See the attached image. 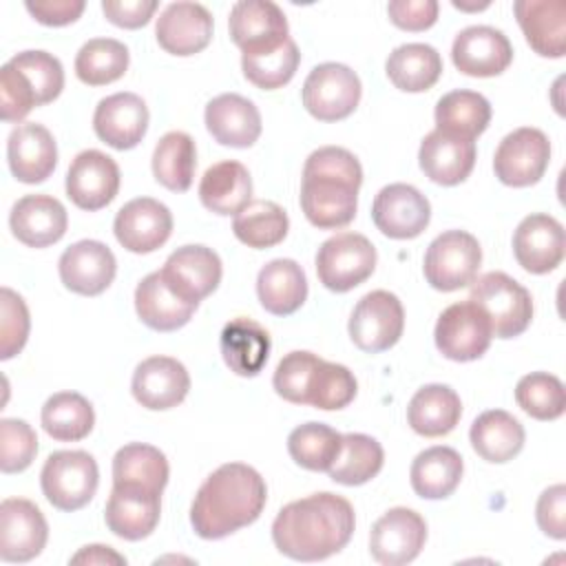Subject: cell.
Here are the masks:
<instances>
[{"label": "cell", "mask_w": 566, "mask_h": 566, "mask_svg": "<svg viewBox=\"0 0 566 566\" xmlns=\"http://www.w3.org/2000/svg\"><path fill=\"white\" fill-rule=\"evenodd\" d=\"M453 7H455V9H464V11H480V9H486V7H489V0H484V2H480V4H462V2L453 0Z\"/></svg>", "instance_id": "6125c7cd"}, {"label": "cell", "mask_w": 566, "mask_h": 566, "mask_svg": "<svg viewBox=\"0 0 566 566\" xmlns=\"http://www.w3.org/2000/svg\"><path fill=\"white\" fill-rule=\"evenodd\" d=\"M197 303L177 296L161 272L146 274L135 287V310L142 323L155 332H175L184 327L197 312Z\"/></svg>", "instance_id": "4dcf8cb0"}, {"label": "cell", "mask_w": 566, "mask_h": 566, "mask_svg": "<svg viewBox=\"0 0 566 566\" xmlns=\"http://www.w3.org/2000/svg\"><path fill=\"white\" fill-rule=\"evenodd\" d=\"M524 438L526 433L522 422L504 409L482 411L469 429V440L473 451L482 460L493 464L513 460L522 451Z\"/></svg>", "instance_id": "d590c367"}, {"label": "cell", "mask_w": 566, "mask_h": 566, "mask_svg": "<svg viewBox=\"0 0 566 566\" xmlns=\"http://www.w3.org/2000/svg\"><path fill=\"white\" fill-rule=\"evenodd\" d=\"M513 13L528 42L542 57L566 53V2L564 0H517Z\"/></svg>", "instance_id": "f546056e"}, {"label": "cell", "mask_w": 566, "mask_h": 566, "mask_svg": "<svg viewBox=\"0 0 566 566\" xmlns=\"http://www.w3.org/2000/svg\"><path fill=\"white\" fill-rule=\"evenodd\" d=\"M268 502L265 480L243 462H226L199 486L192 506V531L203 539H221L250 526Z\"/></svg>", "instance_id": "7a4b0ae2"}, {"label": "cell", "mask_w": 566, "mask_h": 566, "mask_svg": "<svg viewBox=\"0 0 566 566\" xmlns=\"http://www.w3.org/2000/svg\"><path fill=\"white\" fill-rule=\"evenodd\" d=\"M436 0H391L387 4L389 20L405 31H424L438 20Z\"/></svg>", "instance_id": "6f0895ef"}, {"label": "cell", "mask_w": 566, "mask_h": 566, "mask_svg": "<svg viewBox=\"0 0 566 566\" xmlns=\"http://www.w3.org/2000/svg\"><path fill=\"white\" fill-rule=\"evenodd\" d=\"M374 226L389 239H413L431 219L429 199L411 184H389L371 203Z\"/></svg>", "instance_id": "e0dca14e"}, {"label": "cell", "mask_w": 566, "mask_h": 566, "mask_svg": "<svg viewBox=\"0 0 566 566\" xmlns=\"http://www.w3.org/2000/svg\"><path fill=\"white\" fill-rule=\"evenodd\" d=\"M199 199L203 208L221 217L241 212L252 201L248 168L234 159L212 164L199 181Z\"/></svg>", "instance_id": "836d02e7"}, {"label": "cell", "mask_w": 566, "mask_h": 566, "mask_svg": "<svg viewBox=\"0 0 566 566\" xmlns=\"http://www.w3.org/2000/svg\"><path fill=\"white\" fill-rule=\"evenodd\" d=\"M113 232L128 252L148 254L170 239L172 212L153 197H137L117 210Z\"/></svg>", "instance_id": "9a60e30c"}, {"label": "cell", "mask_w": 566, "mask_h": 566, "mask_svg": "<svg viewBox=\"0 0 566 566\" xmlns=\"http://www.w3.org/2000/svg\"><path fill=\"white\" fill-rule=\"evenodd\" d=\"M157 7V0H102L106 20L122 29H139L148 24Z\"/></svg>", "instance_id": "680465c9"}, {"label": "cell", "mask_w": 566, "mask_h": 566, "mask_svg": "<svg viewBox=\"0 0 566 566\" xmlns=\"http://www.w3.org/2000/svg\"><path fill=\"white\" fill-rule=\"evenodd\" d=\"M161 515V493L142 486L113 484L104 509V522L122 539L139 542L148 537Z\"/></svg>", "instance_id": "d4e9b609"}, {"label": "cell", "mask_w": 566, "mask_h": 566, "mask_svg": "<svg viewBox=\"0 0 566 566\" xmlns=\"http://www.w3.org/2000/svg\"><path fill=\"white\" fill-rule=\"evenodd\" d=\"M385 71L396 88L405 93H422L440 80L442 57L431 44L407 42L389 53Z\"/></svg>", "instance_id": "74e56055"}, {"label": "cell", "mask_w": 566, "mask_h": 566, "mask_svg": "<svg viewBox=\"0 0 566 566\" xmlns=\"http://www.w3.org/2000/svg\"><path fill=\"white\" fill-rule=\"evenodd\" d=\"M206 128L214 142L230 148H250L261 135V113L239 93H221L206 104Z\"/></svg>", "instance_id": "83f0119b"}, {"label": "cell", "mask_w": 566, "mask_h": 566, "mask_svg": "<svg viewBox=\"0 0 566 566\" xmlns=\"http://www.w3.org/2000/svg\"><path fill=\"white\" fill-rule=\"evenodd\" d=\"M190 389V374L172 356H150L133 371L130 391L150 411H166L184 402Z\"/></svg>", "instance_id": "7402d4cb"}, {"label": "cell", "mask_w": 566, "mask_h": 566, "mask_svg": "<svg viewBox=\"0 0 566 566\" xmlns=\"http://www.w3.org/2000/svg\"><path fill=\"white\" fill-rule=\"evenodd\" d=\"M168 460L164 451L144 442H128L113 458V484L142 486L164 493L168 484Z\"/></svg>", "instance_id": "f35d334b"}, {"label": "cell", "mask_w": 566, "mask_h": 566, "mask_svg": "<svg viewBox=\"0 0 566 566\" xmlns=\"http://www.w3.org/2000/svg\"><path fill=\"white\" fill-rule=\"evenodd\" d=\"M356 526L354 506L343 495L321 491L285 504L272 522V542L296 562H321L340 553Z\"/></svg>", "instance_id": "6da1fadb"}, {"label": "cell", "mask_w": 566, "mask_h": 566, "mask_svg": "<svg viewBox=\"0 0 566 566\" xmlns=\"http://www.w3.org/2000/svg\"><path fill=\"white\" fill-rule=\"evenodd\" d=\"M424 542V517L413 509L394 506L374 522L369 533V553L382 566H402L420 555Z\"/></svg>", "instance_id": "7c38bea8"}, {"label": "cell", "mask_w": 566, "mask_h": 566, "mask_svg": "<svg viewBox=\"0 0 566 566\" xmlns=\"http://www.w3.org/2000/svg\"><path fill=\"white\" fill-rule=\"evenodd\" d=\"M347 329L352 343L367 354L394 347L405 329V310L400 298L387 290L367 292L354 305Z\"/></svg>", "instance_id": "9c48e42d"}, {"label": "cell", "mask_w": 566, "mask_h": 566, "mask_svg": "<svg viewBox=\"0 0 566 566\" xmlns=\"http://www.w3.org/2000/svg\"><path fill=\"white\" fill-rule=\"evenodd\" d=\"M195 168L197 146L188 133L170 130L157 142L153 150V175L164 188L186 192L192 186Z\"/></svg>", "instance_id": "b9f144b4"}, {"label": "cell", "mask_w": 566, "mask_h": 566, "mask_svg": "<svg viewBox=\"0 0 566 566\" xmlns=\"http://www.w3.org/2000/svg\"><path fill=\"white\" fill-rule=\"evenodd\" d=\"M128 49L115 38H93L75 55V75L88 86H104L119 80L128 69Z\"/></svg>", "instance_id": "f6af8a7d"}, {"label": "cell", "mask_w": 566, "mask_h": 566, "mask_svg": "<svg viewBox=\"0 0 566 566\" xmlns=\"http://www.w3.org/2000/svg\"><path fill=\"white\" fill-rule=\"evenodd\" d=\"M356 391L358 382L345 365L318 358L307 380L305 405L323 411H336L347 407L356 398Z\"/></svg>", "instance_id": "7dc6e473"}, {"label": "cell", "mask_w": 566, "mask_h": 566, "mask_svg": "<svg viewBox=\"0 0 566 566\" xmlns=\"http://www.w3.org/2000/svg\"><path fill=\"white\" fill-rule=\"evenodd\" d=\"M93 128L115 150L135 148L148 130V106L137 93H113L95 106Z\"/></svg>", "instance_id": "cb8c5ba5"}, {"label": "cell", "mask_w": 566, "mask_h": 566, "mask_svg": "<svg viewBox=\"0 0 566 566\" xmlns=\"http://www.w3.org/2000/svg\"><path fill=\"white\" fill-rule=\"evenodd\" d=\"M290 230L287 212L268 199H252L241 212L234 214V237L254 250L279 245Z\"/></svg>", "instance_id": "7bdbcfd3"}, {"label": "cell", "mask_w": 566, "mask_h": 566, "mask_svg": "<svg viewBox=\"0 0 566 566\" xmlns=\"http://www.w3.org/2000/svg\"><path fill=\"white\" fill-rule=\"evenodd\" d=\"M451 60L464 75L493 77L504 73L513 62V46L504 31L489 24H473L455 35Z\"/></svg>", "instance_id": "d6986e66"}, {"label": "cell", "mask_w": 566, "mask_h": 566, "mask_svg": "<svg viewBox=\"0 0 566 566\" xmlns=\"http://www.w3.org/2000/svg\"><path fill=\"white\" fill-rule=\"evenodd\" d=\"M475 155L478 153L473 139L433 128L420 142L418 164L433 184L455 186L471 175Z\"/></svg>", "instance_id": "484cf974"}, {"label": "cell", "mask_w": 566, "mask_h": 566, "mask_svg": "<svg viewBox=\"0 0 566 566\" xmlns=\"http://www.w3.org/2000/svg\"><path fill=\"white\" fill-rule=\"evenodd\" d=\"M49 539L42 511L24 497H7L0 504V559L24 564L35 559Z\"/></svg>", "instance_id": "5bb4252c"}, {"label": "cell", "mask_w": 566, "mask_h": 566, "mask_svg": "<svg viewBox=\"0 0 566 566\" xmlns=\"http://www.w3.org/2000/svg\"><path fill=\"white\" fill-rule=\"evenodd\" d=\"M376 248L358 232H338L325 239L316 252L318 281L332 292H349L376 270Z\"/></svg>", "instance_id": "8992f818"}, {"label": "cell", "mask_w": 566, "mask_h": 566, "mask_svg": "<svg viewBox=\"0 0 566 566\" xmlns=\"http://www.w3.org/2000/svg\"><path fill=\"white\" fill-rule=\"evenodd\" d=\"M31 84L38 106L53 102L62 88H64V69L62 62L49 53V51H40V49H31V51H22L15 53L9 60Z\"/></svg>", "instance_id": "f907efd6"}, {"label": "cell", "mask_w": 566, "mask_h": 566, "mask_svg": "<svg viewBox=\"0 0 566 566\" xmlns=\"http://www.w3.org/2000/svg\"><path fill=\"white\" fill-rule=\"evenodd\" d=\"M42 493L60 511L86 506L99 484L97 462L86 451H55L46 458L40 473Z\"/></svg>", "instance_id": "5b68a950"}, {"label": "cell", "mask_w": 566, "mask_h": 566, "mask_svg": "<svg viewBox=\"0 0 566 566\" xmlns=\"http://www.w3.org/2000/svg\"><path fill=\"white\" fill-rule=\"evenodd\" d=\"M57 272L66 290L82 296H97L113 283L117 261L106 243L82 239L62 252Z\"/></svg>", "instance_id": "ffe728a7"}, {"label": "cell", "mask_w": 566, "mask_h": 566, "mask_svg": "<svg viewBox=\"0 0 566 566\" xmlns=\"http://www.w3.org/2000/svg\"><path fill=\"white\" fill-rule=\"evenodd\" d=\"M7 159L13 177L22 184L49 179L57 166V146L51 130L42 124H18L7 139Z\"/></svg>", "instance_id": "4316f807"}, {"label": "cell", "mask_w": 566, "mask_h": 566, "mask_svg": "<svg viewBox=\"0 0 566 566\" xmlns=\"http://www.w3.org/2000/svg\"><path fill=\"white\" fill-rule=\"evenodd\" d=\"M13 237L29 248L57 243L69 226L66 208L51 195H24L9 214Z\"/></svg>", "instance_id": "f1b7e54d"}, {"label": "cell", "mask_w": 566, "mask_h": 566, "mask_svg": "<svg viewBox=\"0 0 566 566\" xmlns=\"http://www.w3.org/2000/svg\"><path fill=\"white\" fill-rule=\"evenodd\" d=\"M27 11L46 27H64L75 22L86 2L84 0H27L24 2Z\"/></svg>", "instance_id": "91938a15"}, {"label": "cell", "mask_w": 566, "mask_h": 566, "mask_svg": "<svg viewBox=\"0 0 566 566\" xmlns=\"http://www.w3.org/2000/svg\"><path fill=\"white\" fill-rule=\"evenodd\" d=\"M343 447V433L325 422H305L290 431L287 451L307 471H329Z\"/></svg>", "instance_id": "bcb514c9"}, {"label": "cell", "mask_w": 566, "mask_h": 566, "mask_svg": "<svg viewBox=\"0 0 566 566\" xmlns=\"http://www.w3.org/2000/svg\"><path fill=\"white\" fill-rule=\"evenodd\" d=\"M462 418V400L449 385L420 387L407 405L409 427L424 438H440L455 429Z\"/></svg>", "instance_id": "d6a6232c"}, {"label": "cell", "mask_w": 566, "mask_h": 566, "mask_svg": "<svg viewBox=\"0 0 566 566\" xmlns=\"http://www.w3.org/2000/svg\"><path fill=\"white\" fill-rule=\"evenodd\" d=\"M38 453V436L29 422L18 418L0 420V469L2 473L24 471Z\"/></svg>", "instance_id": "816d5d0a"}, {"label": "cell", "mask_w": 566, "mask_h": 566, "mask_svg": "<svg viewBox=\"0 0 566 566\" xmlns=\"http://www.w3.org/2000/svg\"><path fill=\"white\" fill-rule=\"evenodd\" d=\"M29 307L11 287L0 290V358L9 360L22 352L29 338Z\"/></svg>", "instance_id": "f5cc1de1"}, {"label": "cell", "mask_w": 566, "mask_h": 566, "mask_svg": "<svg viewBox=\"0 0 566 566\" xmlns=\"http://www.w3.org/2000/svg\"><path fill=\"white\" fill-rule=\"evenodd\" d=\"M360 181L325 175L303 172L301 208L307 221L321 230L345 228L354 221L358 208Z\"/></svg>", "instance_id": "30bf717a"}, {"label": "cell", "mask_w": 566, "mask_h": 566, "mask_svg": "<svg viewBox=\"0 0 566 566\" xmlns=\"http://www.w3.org/2000/svg\"><path fill=\"white\" fill-rule=\"evenodd\" d=\"M71 564H126V557L119 555L115 548L111 546H104V544H88V546H82L73 557H71Z\"/></svg>", "instance_id": "94428289"}, {"label": "cell", "mask_w": 566, "mask_h": 566, "mask_svg": "<svg viewBox=\"0 0 566 566\" xmlns=\"http://www.w3.org/2000/svg\"><path fill=\"white\" fill-rule=\"evenodd\" d=\"M159 272L177 296L199 305L201 298L219 287L223 268L219 254L212 248L195 243L177 248Z\"/></svg>", "instance_id": "ac0fdd59"}, {"label": "cell", "mask_w": 566, "mask_h": 566, "mask_svg": "<svg viewBox=\"0 0 566 566\" xmlns=\"http://www.w3.org/2000/svg\"><path fill=\"white\" fill-rule=\"evenodd\" d=\"M482 263V248L467 230H447L438 234L422 261L427 283L440 292H453L475 281Z\"/></svg>", "instance_id": "277c9868"}, {"label": "cell", "mask_w": 566, "mask_h": 566, "mask_svg": "<svg viewBox=\"0 0 566 566\" xmlns=\"http://www.w3.org/2000/svg\"><path fill=\"white\" fill-rule=\"evenodd\" d=\"M301 62L298 46L292 38H287L279 49L265 51V53H241V69L248 82L263 91H274L285 86Z\"/></svg>", "instance_id": "c3c4849f"}, {"label": "cell", "mask_w": 566, "mask_h": 566, "mask_svg": "<svg viewBox=\"0 0 566 566\" xmlns=\"http://www.w3.org/2000/svg\"><path fill=\"white\" fill-rule=\"evenodd\" d=\"M219 347L230 371L243 378H252L265 367L272 340L263 325L248 316H237L223 325Z\"/></svg>", "instance_id": "1f68e13d"}, {"label": "cell", "mask_w": 566, "mask_h": 566, "mask_svg": "<svg viewBox=\"0 0 566 566\" xmlns=\"http://www.w3.org/2000/svg\"><path fill=\"white\" fill-rule=\"evenodd\" d=\"M256 294L265 312L274 316L294 314L307 298V279L294 259H272L259 270Z\"/></svg>", "instance_id": "e575fe53"}, {"label": "cell", "mask_w": 566, "mask_h": 566, "mask_svg": "<svg viewBox=\"0 0 566 566\" xmlns=\"http://www.w3.org/2000/svg\"><path fill=\"white\" fill-rule=\"evenodd\" d=\"M232 42L248 55L279 49L290 38L283 9L272 0H239L230 9Z\"/></svg>", "instance_id": "4fadbf2b"}, {"label": "cell", "mask_w": 566, "mask_h": 566, "mask_svg": "<svg viewBox=\"0 0 566 566\" xmlns=\"http://www.w3.org/2000/svg\"><path fill=\"white\" fill-rule=\"evenodd\" d=\"M464 462L453 447L436 444L420 451L409 469L411 489L424 500L449 497L462 480Z\"/></svg>", "instance_id": "8d00e7d4"}, {"label": "cell", "mask_w": 566, "mask_h": 566, "mask_svg": "<svg viewBox=\"0 0 566 566\" xmlns=\"http://www.w3.org/2000/svg\"><path fill=\"white\" fill-rule=\"evenodd\" d=\"M515 402L535 420H557L566 409L564 382L548 371H531L517 380Z\"/></svg>", "instance_id": "681fc988"}, {"label": "cell", "mask_w": 566, "mask_h": 566, "mask_svg": "<svg viewBox=\"0 0 566 566\" xmlns=\"http://www.w3.org/2000/svg\"><path fill=\"white\" fill-rule=\"evenodd\" d=\"M212 13L199 2H170L159 13L155 35L166 53L186 57L203 51L212 40Z\"/></svg>", "instance_id": "44dd1931"}, {"label": "cell", "mask_w": 566, "mask_h": 566, "mask_svg": "<svg viewBox=\"0 0 566 566\" xmlns=\"http://www.w3.org/2000/svg\"><path fill=\"white\" fill-rule=\"evenodd\" d=\"M564 226L551 214H528L513 232V254L531 274L553 272L564 261Z\"/></svg>", "instance_id": "603a6c76"}, {"label": "cell", "mask_w": 566, "mask_h": 566, "mask_svg": "<svg viewBox=\"0 0 566 566\" xmlns=\"http://www.w3.org/2000/svg\"><path fill=\"white\" fill-rule=\"evenodd\" d=\"M551 161V142L539 128L522 126L509 133L495 148L493 170L504 186L526 188L537 184Z\"/></svg>", "instance_id": "8fae6325"}, {"label": "cell", "mask_w": 566, "mask_h": 566, "mask_svg": "<svg viewBox=\"0 0 566 566\" xmlns=\"http://www.w3.org/2000/svg\"><path fill=\"white\" fill-rule=\"evenodd\" d=\"M360 77L340 62H323L303 82V106L321 122L349 117L360 102Z\"/></svg>", "instance_id": "52a82bcc"}, {"label": "cell", "mask_w": 566, "mask_h": 566, "mask_svg": "<svg viewBox=\"0 0 566 566\" xmlns=\"http://www.w3.org/2000/svg\"><path fill=\"white\" fill-rule=\"evenodd\" d=\"M119 190V166L102 150L88 148L73 157L66 172V197L82 210L106 208Z\"/></svg>", "instance_id": "2e32d148"}, {"label": "cell", "mask_w": 566, "mask_h": 566, "mask_svg": "<svg viewBox=\"0 0 566 566\" xmlns=\"http://www.w3.org/2000/svg\"><path fill=\"white\" fill-rule=\"evenodd\" d=\"M44 431L57 442L84 440L95 424L93 405L77 391H57L46 398L40 413Z\"/></svg>", "instance_id": "60d3db41"}, {"label": "cell", "mask_w": 566, "mask_h": 566, "mask_svg": "<svg viewBox=\"0 0 566 566\" xmlns=\"http://www.w3.org/2000/svg\"><path fill=\"white\" fill-rule=\"evenodd\" d=\"M433 338L444 358L469 363L486 354L493 340V329L484 310L467 298L442 310L433 329Z\"/></svg>", "instance_id": "ba28073f"}, {"label": "cell", "mask_w": 566, "mask_h": 566, "mask_svg": "<svg viewBox=\"0 0 566 566\" xmlns=\"http://www.w3.org/2000/svg\"><path fill=\"white\" fill-rule=\"evenodd\" d=\"M318 358L321 356H316L312 352H305V349H296V352L285 354L279 360V365L274 369V376H272L274 391L287 402L305 405L307 380H310V374H312Z\"/></svg>", "instance_id": "db71d44e"}, {"label": "cell", "mask_w": 566, "mask_h": 566, "mask_svg": "<svg viewBox=\"0 0 566 566\" xmlns=\"http://www.w3.org/2000/svg\"><path fill=\"white\" fill-rule=\"evenodd\" d=\"M382 462L385 451L376 438L367 433H345L340 453L327 473L338 484L358 486L376 478L382 469Z\"/></svg>", "instance_id": "ee69618b"}, {"label": "cell", "mask_w": 566, "mask_h": 566, "mask_svg": "<svg viewBox=\"0 0 566 566\" xmlns=\"http://www.w3.org/2000/svg\"><path fill=\"white\" fill-rule=\"evenodd\" d=\"M436 128L475 139L491 122V104L478 91H449L436 104Z\"/></svg>", "instance_id": "ab89813d"}, {"label": "cell", "mask_w": 566, "mask_h": 566, "mask_svg": "<svg viewBox=\"0 0 566 566\" xmlns=\"http://www.w3.org/2000/svg\"><path fill=\"white\" fill-rule=\"evenodd\" d=\"M469 298L484 310L495 338H515L531 325V292L504 272H486L475 279Z\"/></svg>", "instance_id": "3957f363"}, {"label": "cell", "mask_w": 566, "mask_h": 566, "mask_svg": "<svg viewBox=\"0 0 566 566\" xmlns=\"http://www.w3.org/2000/svg\"><path fill=\"white\" fill-rule=\"evenodd\" d=\"M38 106L35 93L27 77L11 64H2L0 69V115L4 122L24 119L31 108Z\"/></svg>", "instance_id": "11a10c76"}, {"label": "cell", "mask_w": 566, "mask_h": 566, "mask_svg": "<svg viewBox=\"0 0 566 566\" xmlns=\"http://www.w3.org/2000/svg\"><path fill=\"white\" fill-rule=\"evenodd\" d=\"M537 526L553 539L566 537V486L553 484L537 497L535 506Z\"/></svg>", "instance_id": "9f6ffc18"}]
</instances>
